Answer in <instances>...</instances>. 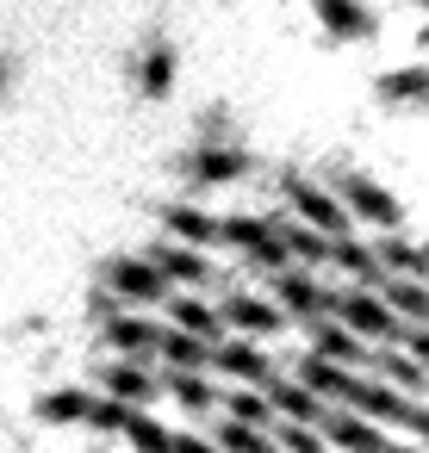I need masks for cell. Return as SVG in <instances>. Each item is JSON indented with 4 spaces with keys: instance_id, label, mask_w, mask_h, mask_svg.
I'll list each match as a JSON object with an SVG mask.
<instances>
[{
    "instance_id": "1",
    "label": "cell",
    "mask_w": 429,
    "mask_h": 453,
    "mask_svg": "<svg viewBox=\"0 0 429 453\" xmlns=\"http://www.w3.org/2000/svg\"><path fill=\"white\" fill-rule=\"evenodd\" d=\"M119 453H423V255L330 168L181 187L94 292Z\"/></svg>"
}]
</instances>
